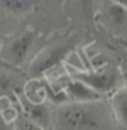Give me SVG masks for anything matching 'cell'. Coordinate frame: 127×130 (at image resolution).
<instances>
[{"label": "cell", "mask_w": 127, "mask_h": 130, "mask_svg": "<svg viewBox=\"0 0 127 130\" xmlns=\"http://www.w3.org/2000/svg\"><path fill=\"white\" fill-rule=\"evenodd\" d=\"M51 130H118L109 100L67 101L54 110Z\"/></svg>", "instance_id": "1"}, {"label": "cell", "mask_w": 127, "mask_h": 130, "mask_svg": "<svg viewBox=\"0 0 127 130\" xmlns=\"http://www.w3.org/2000/svg\"><path fill=\"white\" fill-rule=\"evenodd\" d=\"M80 34H72L64 40L41 49L29 64L28 74L30 79H41L49 70L61 64L64 59L80 43Z\"/></svg>", "instance_id": "2"}, {"label": "cell", "mask_w": 127, "mask_h": 130, "mask_svg": "<svg viewBox=\"0 0 127 130\" xmlns=\"http://www.w3.org/2000/svg\"><path fill=\"white\" fill-rule=\"evenodd\" d=\"M37 38L35 29H24L6 38L0 46V59L6 66L20 68L25 64L28 55Z\"/></svg>", "instance_id": "3"}, {"label": "cell", "mask_w": 127, "mask_h": 130, "mask_svg": "<svg viewBox=\"0 0 127 130\" xmlns=\"http://www.w3.org/2000/svg\"><path fill=\"white\" fill-rule=\"evenodd\" d=\"M66 71L69 73V78L86 84L105 96L117 89V84L120 81V74L107 65L89 70H79L74 66H66Z\"/></svg>", "instance_id": "4"}, {"label": "cell", "mask_w": 127, "mask_h": 130, "mask_svg": "<svg viewBox=\"0 0 127 130\" xmlns=\"http://www.w3.org/2000/svg\"><path fill=\"white\" fill-rule=\"evenodd\" d=\"M98 18L101 24L116 35L127 30V6L122 1H110L102 6Z\"/></svg>", "instance_id": "5"}, {"label": "cell", "mask_w": 127, "mask_h": 130, "mask_svg": "<svg viewBox=\"0 0 127 130\" xmlns=\"http://www.w3.org/2000/svg\"><path fill=\"white\" fill-rule=\"evenodd\" d=\"M17 105L20 108V113L25 115L28 119H30L39 126L44 128L45 130L52 129V119H54V111L49 106L48 103L44 104H31L26 101L21 94L16 98Z\"/></svg>", "instance_id": "6"}, {"label": "cell", "mask_w": 127, "mask_h": 130, "mask_svg": "<svg viewBox=\"0 0 127 130\" xmlns=\"http://www.w3.org/2000/svg\"><path fill=\"white\" fill-rule=\"evenodd\" d=\"M61 89L69 101H79V103H85V101H95V100H102L106 99L105 95L97 93L96 90L91 89L86 84L81 83L79 80H74L67 76V79L61 81L60 84Z\"/></svg>", "instance_id": "7"}, {"label": "cell", "mask_w": 127, "mask_h": 130, "mask_svg": "<svg viewBox=\"0 0 127 130\" xmlns=\"http://www.w3.org/2000/svg\"><path fill=\"white\" fill-rule=\"evenodd\" d=\"M113 119L120 129L127 130V86L117 88L109 98Z\"/></svg>", "instance_id": "8"}, {"label": "cell", "mask_w": 127, "mask_h": 130, "mask_svg": "<svg viewBox=\"0 0 127 130\" xmlns=\"http://www.w3.org/2000/svg\"><path fill=\"white\" fill-rule=\"evenodd\" d=\"M13 68L0 69V96H9L16 99L23 94V89L25 83H21L15 74L11 73Z\"/></svg>", "instance_id": "9"}, {"label": "cell", "mask_w": 127, "mask_h": 130, "mask_svg": "<svg viewBox=\"0 0 127 130\" xmlns=\"http://www.w3.org/2000/svg\"><path fill=\"white\" fill-rule=\"evenodd\" d=\"M21 96L31 104L48 103V83L41 79H29L25 81Z\"/></svg>", "instance_id": "10"}, {"label": "cell", "mask_w": 127, "mask_h": 130, "mask_svg": "<svg viewBox=\"0 0 127 130\" xmlns=\"http://www.w3.org/2000/svg\"><path fill=\"white\" fill-rule=\"evenodd\" d=\"M35 4H36L35 1H28V0H3L0 1V8L9 14L23 15L32 10Z\"/></svg>", "instance_id": "11"}, {"label": "cell", "mask_w": 127, "mask_h": 130, "mask_svg": "<svg viewBox=\"0 0 127 130\" xmlns=\"http://www.w3.org/2000/svg\"><path fill=\"white\" fill-rule=\"evenodd\" d=\"M14 129L15 130H45L44 128L39 126L37 124H35L30 119H28L25 115L19 113V116L16 118L15 123H14Z\"/></svg>", "instance_id": "12"}, {"label": "cell", "mask_w": 127, "mask_h": 130, "mask_svg": "<svg viewBox=\"0 0 127 130\" xmlns=\"http://www.w3.org/2000/svg\"><path fill=\"white\" fill-rule=\"evenodd\" d=\"M0 130H15L14 129V124H8L4 120L0 119Z\"/></svg>", "instance_id": "13"}, {"label": "cell", "mask_w": 127, "mask_h": 130, "mask_svg": "<svg viewBox=\"0 0 127 130\" xmlns=\"http://www.w3.org/2000/svg\"><path fill=\"white\" fill-rule=\"evenodd\" d=\"M118 43H120V45L123 48V50L127 53V39H118Z\"/></svg>", "instance_id": "14"}, {"label": "cell", "mask_w": 127, "mask_h": 130, "mask_svg": "<svg viewBox=\"0 0 127 130\" xmlns=\"http://www.w3.org/2000/svg\"><path fill=\"white\" fill-rule=\"evenodd\" d=\"M125 74H126V79H127V65L125 66Z\"/></svg>", "instance_id": "15"}]
</instances>
